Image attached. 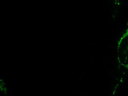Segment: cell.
<instances>
[{
    "mask_svg": "<svg viewBox=\"0 0 128 96\" xmlns=\"http://www.w3.org/2000/svg\"><path fill=\"white\" fill-rule=\"evenodd\" d=\"M118 54L120 64L128 69V29L118 41Z\"/></svg>",
    "mask_w": 128,
    "mask_h": 96,
    "instance_id": "6da1fadb",
    "label": "cell"
},
{
    "mask_svg": "<svg viewBox=\"0 0 128 96\" xmlns=\"http://www.w3.org/2000/svg\"><path fill=\"white\" fill-rule=\"evenodd\" d=\"M0 96H2V94H1V92H0Z\"/></svg>",
    "mask_w": 128,
    "mask_h": 96,
    "instance_id": "7a4b0ae2",
    "label": "cell"
}]
</instances>
